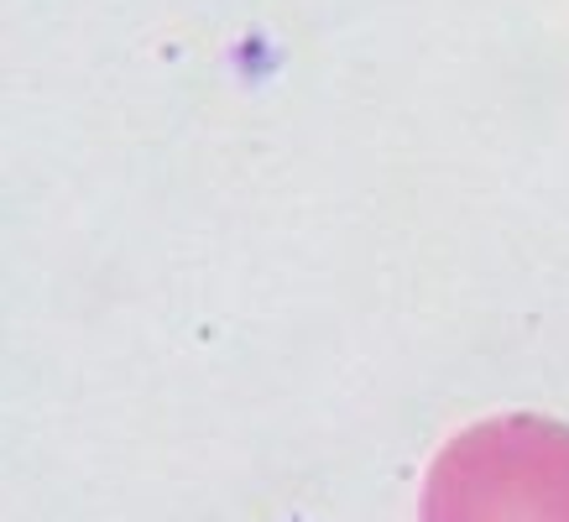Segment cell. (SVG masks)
Here are the masks:
<instances>
[{
	"label": "cell",
	"instance_id": "6da1fadb",
	"mask_svg": "<svg viewBox=\"0 0 569 522\" xmlns=\"http://www.w3.org/2000/svg\"><path fill=\"white\" fill-rule=\"evenodd\" d=\"M418 522H569V429L507 413L449 439L423 481Z\"/></svg>",
	"mask_w": 569,
	"mask_h": 522
}]
</instances>
